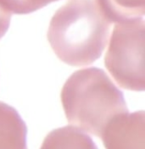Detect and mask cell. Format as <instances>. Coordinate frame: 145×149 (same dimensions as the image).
Instances as JSON below:
<instances>
[{"label":"cell","instance_id":"7","mask_svg":"<svg viewBox=\"0 0 145 149\" xmlns=\"http://www.w3.org/2000/svg\"><path fill=\"white\" fill-rule=\"evenodd\" d=\"M109 22L120 23L143 17L145 0H95Z\"/></svg>","mask_w":145,"mask_h":149},{"label":"cell","instance_id":"8","mask_svg":"<svg viewBox=\"0 0 145 149\" xmlns=\"http://www.w3.org/2000/svg\"><path fill=\"white\" fill-rule=\"evenodd\" d=\"M59 0H0V4L10 13L27 15Z\"/></svg>","mask_w":145,"mask_h":149},{"label":"cell","instance_id":"4","mask_svg":"<svg viewBox=\"0 0 145 149\" xmlns=\"http://www.w3.org/2000/svg\"><path fill=\"white\" fill-rule=\"evenodd\" d=\"M100 138L106 149H145V113L137 111L115 117Z\"/></svg>","mask_w":145,"mask_h":149},{"label":"cell","instance_id":"5","mask_svg":"<svg viewBox=\"0 0 145 149\" xmlns=\"http://www.w3.org/2000/svg\"><path fill=\"white\" fill-rule=\"evenodd\" d=\"M27 127L13 107L0 101V149H27Z\"/></svg>","mask_w":145,"mask_h":149},{"label":"cell","instance_id":"9","mask_svg":"<svg viewBox=\"0 0 145 149\" xmlns=\"http://www.w3.org/2000/svg\"><path fill=\"white\" fill-rule=\"evenodd\" d=\"M11 13L0 4V39L7 32L10 24Z\"/></svg>","mask_w":145,"mask_h":149},{"label":"cell","instance_id":"2","mask_svg":"<svg viewBox=\"0 0 145 149\" xmlns=\"http://www.w3.org/2000/svg\"><path fill=\"white\" fill-rule=\"evenodd\" d=\"M60 97L68 122L99 137L115 117L128 113L123 93L96 67L74 72L64 85Z\"/></svg>","mask_w":145,"mask_h":149},{"label":"cell","instance_id":"6","mask_svg":"<svg viewBox=\"0 0 145 149\" xmlns=\"http://www.w3.org/2000/svg\"><path fill=\"white\" fill-rule=\"evenodd\" d=\"M40 149H98L89 136L75 126H64L49 132Z\"/></svg>","mask_w":145,"mask_h":149},{"label":"cell","instance_id":"3","mask_svg":"<svg viewBox=\"0 0 145 149\" xmlns=\"http://www.w3.org/2000/svg\"><path fill=\"white\" fill-rule=\"evenodd\" d=\"M145 24L143 19L116 25L104 57V65L120 86L144 91Z\"/></svg>","mask_w":145,"mask_h":149},{"label":"cell","instance_id":"1","mask_svg":"<svg viewBox=\"0 0 145 149\" xmlns=\"http://www.w3.org/2000/svg\"><path fill=\"white\" fill-rule=\"evenodd\" d=\"M109 25L94 0H70L53 15L48 40L62 62L85 66L100 58L108 42Z\"/></svg>","mask_w":145,"mask_h":149}]
</instances>
